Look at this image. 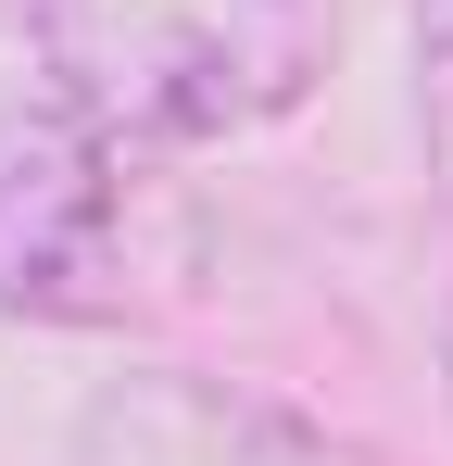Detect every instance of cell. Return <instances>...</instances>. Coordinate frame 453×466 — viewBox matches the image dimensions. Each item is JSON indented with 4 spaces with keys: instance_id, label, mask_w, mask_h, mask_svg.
I'll use <instances>...</instances> for the list:
<instances>
[{
    "instance_id": "6da1fadb",
    "label": "cell",
    "mask_w": 453,
    "mask_h": 466,
    "mask_svg": "<svg viewBox=\"0 0 453 466\" xmlns=\"http://www.w3.org/2000/svg\"><path fill=\"white\" fill-rule=\"evenodd\" d=\"M202 278V202L164 139L88 114V101H13L0 114V315L25 328H139L189 303Z\"/></svg>"
},
{
    "instance_id": "7a4b0ae2",
    "label": "cell",
    "mask_w": 453,
    "mask_h": 466,
    "mask_svg": "<svg viewBox=\"0 0 453 466\" xmlns=\"http://www.w3.org/2000/svg\"><path fill=\"white\" fill-rule=\"evenodd\" d=\"M38 64L64 101L139 127V139H252L302 114L327 76L340 13L327 0H25Z\"/></svg>"
},
{
    "instance_id": "3957f363",
    "label": "cell",
    "mask_w": 453,
    "mask_h": 466,
    "mask_svg": "<svg viewBox=\"0 0 453 466\" xmlns=\"http://www.w3.org/2000/svg\"><path fill=\"white\" fill-rule=\"evenodd\" d=\"M76 466H378V454L290 416V403H265V390L151 366V379H114L76 416Z\"/></svg>"
},
{
    "instance_id": "277c9868",
    "label": "cell",
    "mask_w": 453,
    "mask_h": 466,
    "mask_svg": "<svg viewBox=\"0 0 453 466\" xmlns=\"http://www.w3.org/2000/svg\"><path fill=\"white\" fill-rule=\"evenodd\" d=\"M416 127H428V164L453 189V0H416Z\"/></svg>"
}]
</instances>
